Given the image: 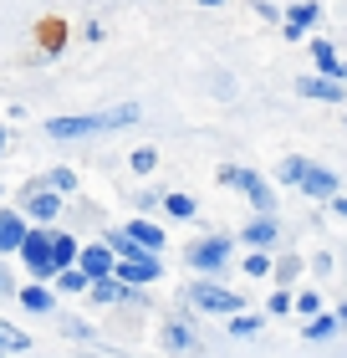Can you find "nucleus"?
<instances>
[{"instance_id": "22", "label": "nucleus", "mask_w": 347, "mask_h": 358, "mask_svg": "<svg viewBox=\"0 0 347 358\" xmlns=\"http://www.w3.org/2000/svg\"><path fill=\"white\" fill-rule=\"evenodd\" d=\"M52 282H57V292H92V276L82 271V266H67V271H57Z\"/></svg>"}, {"instance_id": "35", "label": "nucleus", "mask_w": 347, "mask_h": 358, "mask_svg": "<svg viewBox=\"0 0 347 358\" xmlns=\"http://www.w3.org/2000/svg\"><path fill=\"white\" fill-rule=\"evenodd\" d=\"M194 6H225V0H194Z\"/></svg>"}, {"instance_id": "36", "label": "nucleus", "mask_w": 347, "mask_h": 358, "mask_svg": "<svg viewBox=\"0 0 347 358\" xmlns=\"http://www.w3.org/2000/svg\"><path fill=\"white\" fill-rule=\"evenodd\" d=\"M0 154H6V128H0Z\"/></svg>"}, {"instance_id": "15", "label": "nucleus", "mask_w": 347, "mask_h": 358, "mask_svg": "<svg viewBox=\"0 0 347 358\" xmlns=\"http://www.w3.org/2000/svg\"><path fill=\"white\" fill-rule=\"evenodd\" d=\"M57 297H61V292H52V287H21V307H26V313H36V317L57 313Z\"/></svg>"}, {"instance_id": "9", "label": "nucleus", "mask_w": 347, "mask_h": 358, "mask_svg": "<svg viewBox=\"0 0 347 358\" xmlns=\"http://www.w3.org/2000/svg\"><path fill=\"white\" fill-rule=\"evenodd\" d=\"M26 236H31L26 210H0V256H21Z\"/></svg>"}, {"instance_id": "29", "label": "nucleus", "mask_w": 347, "mask_h": 358, "mask_svg": "<svg viewBox=\"0 0 347 358\" xmlns=\"http://www.w3.org/2000/svg\"><path fill=\"white\" fill-rule=\"evenodd\" d=\"M61 333H67V338H92V328L77 322V317H61Z\"/></svg>"}, {"instance_id": "16", "label": "nucleus", "mask_w": 347, "mask_h": 358, "mask_svg": "<svg viewBox=\"0 0 347 358\" xmlns=\"http://www.w3.org/2000/svg\"><path fill=\"white\" fill-rule=\"evenodd\" d=\"M311 57H317L322 77H337V83H347V62L332 52V41H311Z\"/></svg>"}, {"instance_id": "2", "label": "nucleus", "mask_w": 347, "mask_h": 358, "mask_svg": "<svg viewBox=\"0 0 347 358\" xmlns=\"http://www.w3.org/2000/svg\"><path fill=\"white\" fill-rule=\"evenodd\" d=\"M281 179L296 185L302 194H311V200H337V194H342V179L332 169L311 164V159H281Z\"/></svg>"}, {"instance_id": "19", "label": "nucleus", "mask_w": 347, "mask_h": 358, "mask_svg": "<svg viewBox=\"0 0 347 358\" xmlns=\"http://www.w3.org/2000/svg\"><path fill=\"white\" fill-rule=\"evenodd\" d=\"M163 348H169V353H189L194 348V333H189L184 317H174L169 328H163Z\"/></svg>"}, {"instance_id": "26", "label": "nucleus", "mask_w": 347, "mask_h": 358, "mask_svg": "<svg viewBox=\"0 0 347 358\" xmlns=\"http://www.w3.org/2000/svg\"><path fill=\"white\" fill-rule=\"evenodd\" d=\"M41 185H52V189H61V194H72V189H77V174H72V169H52V174L41 179Z\"/></svg>"}, {"instance_id": "28", "label": "nucleus", "mask_w": 347, "mask_h": 358, "mask_svg": "<svg viewBox=\"0 0 347 358\" xmlns=\"http://www.w3.org/2000/svg\"><path fill=\"white\" fill-rule=\"evenodd\" d=\"M322 313V297L317 292H302V297H296V317H317Z\"/></svg>"}, {"instance_id": "1", "label": "nucleus", "mask_w": 347, "mask_h": 358, "mask_svg": "<svg viewBox=\"0 0 347 358\" xmlns=\"http://www.w3.org/2000/svg\"><path fill=\"white\" fill-rule=\"evenodd\" d=\"M143 108L138 103H118V108H103V113H72V118H52L46 123V134L72 143V138H92V134H118V128L138 123Z\"/></svg>"}, {"instance_id": "27", "label": "nucleus", "mask_w": 347, "mask_h": 358, "mask_svg": "<svg viewBox=\"0 0 347 358\" xmlns=\"http://www.w3.org/2000/svg\"><path fill=\"white\" fill-rule=\"evenodd\" d=\"M245 276H271V251H251L245 256Z\"/></svg>"}, {"instance_id": "6", "label": "nucleus", "mask_w": 347, "mask_h": 358, "mask_svg": "<svg viewBox=\"0 0 347 358\" xmlns=\"http://www.w3.org/2000/svg\"><path fill=\"white\" fill-rule=\"evenodd\" d=\"M184 262L194 271H225L230 266V236H205V241H194V246L184 251Z\"/></svg>"}, {"instance_id": "24", "label": "nucleus", "mask_w": 347, "mask_h": 358, "mask_svg": "<svg viewBox=\"0 0 347 358\" xmlns=\"http://www.w3.org/2000/svg\"><path fill=\"white\" fill-rule=\"evenodd\" d=\"M256 333H260L256 313H235V317H230V338H256Z\"/></svg>"}, {"instance_id": "12", "label": "nucleus", "mask_w": 347, "mask_h": 358, "mask_svg": "<svg viewBox=\"0 0 347 358\" xmlns=\"http://www.w3.org/2000/svg\"><path fill=\"white\" fill-rule=\"evenodd\" d=\"M317 21H322V6H317V0H307V6L296 0V6L286 10V41H302V31H311Z\"/></svg>"}, {"instance_id": "21", "label": "nucleus", "mask_w": 347, "mask_h": 358, "mask_svg": "<svg viewBox=\"0 0 347 358\" xmlns=\"http://www.w3.org/2000/svg\"><path fill=\"white\" fill-rule=\"evenodd\" d=\"M26 348H31V333H21L15 322L0 317V353H26Z\"/></svg>"}, {"instance_id": "31", "label": "nucleus", "mask_w": 347, "mask_h": 358, "mask_svg": "<svg viewBox=\"0 0 347 358\" xmlns=\"http://www.w3.org/2000/svg\"><path fill=\"white\" fill-rule=\"evenodd\" d=\"M256 10H260V15H266V21H286V15H281V10L271 6V0H256Z\"/></svg>"}, {"instance_id": "8", "label": "nucleus", "mask_w": 347, "mask_h": 358, "mask_svg": "<svg viewBox=\"0 0 347 358\" xmlns=\"http://www.w3.org/2000/svg\"><path fill=\"white\" fill-rule=\"evenodd\" d=\"M26 220H36V225H52L57 215H61V189H52V185H36L26 194Z\"/></svg>"}, {"instance_id": "33", "label": "nucleus", "mask_w": 347, "mask_h": 358, "mask_svg": "<svg viewBox=\"0 0 347 358\" xmlns=\"http://www.w3.org/2000/svg\"><path fill=\"white\" fill-rule=\"evenodd\" d=\"M332 210H337V215L347 220V194H337V200H332Z\"/></svg>"}, {"instance_id": "30", "label": "nucleus", "mask_w": 347, "mask_h": 358, "mask_svg": "<svg viewBox=\"0 0 347 358\" xmlns=\"http://www.w3.org/2000/svg\"><path fill=\"white\" fill-rule=\"evenodd\" d=\"M296 271H302V262H296V256H286V262H281V266H276V276H281V287H286V282H291V276H296Z\"/></svg>"}, {"instance_id": "7", "label": "nucleus", "mask_w": 347, "mask_h": 358, "mask_svg": "<svg viewBox=\"0 0 347 358\" xmlns=\"http://www.w3.org/2000/svg\"><path fill=\"white\" fill-rule=\"evenodd\" d=\"M112 276H118V282H128V287H154L158 276H163V262H158L154 251H138V256H123Z\"/></svg>"}, {"instance_id": "11", "label": "nucleus", "mask_w": 347, "mask_h": 358, "mask_svg": "<svg viewBox=\"0 0 347 358\" xmlns=\"http://www.w3.org/2000/svg\"><path fill=\"white\" fill-rule=\"evenodd\" d=\"M77 266L97 282V276H112V271H118V256H112V246H82Z\"/></svg>"}, {"instance_id": "32", "label": "nucleus", "mask_w": 347, "mask_h": 358, "mask_svg": "<svg viewBox=\"0 0 347 358\" xmlns=\"http://www.w3.org/2000/svg\"><path fill=\"white\" fill-rule=\"evenodd\" d=\"M10 292H15V287H10V271L0 266V297H10Z\"/></svg>"}, {"instance_id": "18", "label": "nucleus", "mask_w": 347, "mask_h": 358, "mask_svg": "<svg viewBox=\"0 0 347 358\" xmlns=\"http://www.w3.org/2000/svg\"><path fill=\"white\" fill-rule=\"evenodd\" d=\"M337 328H342V322H337V313H317V317H307L302 338H307V343H327V338H332Z\"/></svg>"}, {"instance_id": "23", "label": "nucleus", "mask_w": 347, "mask_h": 358, "mask_svg": "<svg viewBox=\"0 0 347 358\" xmlns=\"http://www.w3.org/2000/svg\"><path fill=\"white\" fill-rule=\"evenodd\" d=\"M128 164H133V174H154L158 169V149H154V143H143V149L128 154Z\"/></svg>"}, {"instance_id": "17", "label": "nucleus", "mask_w": 347, "mask_h": 358, "mask_svg": "<svg viewBox=\"0 0 347 358\" xmlns=\"http://www.w3.org/2000/svg\"><path fill=\"white\" fill-rule=\"evenodd\" d=\"M123 231H128V236H133V241H138V246H143V251H154V256H158V246H163V231H158V225H154V220H143V215H133V220H128V225H123Z\"/></svg>"}, {"instance_id": "25", "label": "nucleus", "mask_w": 347, "mask_h": 358, "mask_svg": "<svg viewBox=\"0 0 347 358\" xmlns=\"http://www.w3.org/2000/svg\"><path fill=\"white\" fill-rule=\"evenodd\" d=\"M266 307H271V317H281V313H296V297H291V287H276Z\"/></svg>"}, {"instance_id": "4", "label": "nucleus", "mask_w": 347, "mask_h": 358, "mask_svg": "<svg viewBox=\"0 0 347 358\" xmlns=\"http://www.w3.org/2000/svg\"><path fill=\"white\" fill-rule=\"evenodd\" d=\"M220 185H225V189H240L245 200L256 205V215H276V189H271V185H266V179H260L256 169L225 164V169H220Z\"/></svg>"}, {"instance_id": "10", "label": "nucleus", "mask_w": 347, "mask_h": 358, "mask_svg": "<svg viewBox=\"0 0 347 358\" xmlns=\"http://www.w3.org/2000/svg\"><path fill=\"white\" fill-rule=\"evenodd\" d=\"M240 241H245V246H256V251H271L276 241H281V225H276V215H256V220L240 231Z\"/></svg>"}, {"instance_id": "5", "label": "nucleus", "mask_w": 347, "mask_h": 358, "mask_svg": "<svg viewBox=\"0 0 347 358\" xmlns=\"http://www.w3.org/2000/svg\"><path fill=\"white\" fill-rule=\"evenodd\" d=\"M189 302H194V307H205V313H225V317L245 313L240 292H230V287H220V282H194V287H189Z\"/></svg>"}, {"instance_id": "14", "label": "nucleus", "mask_w": 347, "mask_h": 358, "mask_svg": "<svg viewBox=\"0 0 347 358\" xmlns=\"http://www.w3.org/2000/svg\"><path fill=\"white\" fill-rule=\"evenodd\" d=\"M128 292H133V287H128V282H118V276H97L87 297H92L97 307H108V302H128Z\"/></svg>"}, {"instance_id": "13", "label": "nucleus", "mask_w": 347, "mask_h": 358, "mask_svg": "<svg viewBox=\"0 0 347 358\" xmlns=\"http://www.w3.org/2000/svg\"><path fill=\"white\" fill-rule=\"evenodd\" d=\"M296 92L302 97H311V103H342V83L337 77H302V83H296Z\"/></svg>"}, {"instance_id": "34", "label": "nucleus", "mask_w": 347, "mask_h": 358, "mask_svg": "<svg viewBox=\"0 0 347 358\" xmlns=\"http://www.w3.org/2000/svg\"><path fill=\"white\" fill-rule=\"evenodd\" d=\"M337 322H342V328H347V302H342V307H337Z\"/></svg>"}, {"instance_id": "3", "label": "nucleus", "mask_w": 347, "mask_h": 358, "mask_svg": "<svg viewBox=\"0 0 347 358\" xmlns=\"http://www.w3.org/2000/svg\"><path fill=\"white\" fill-rule=\"evenodd\" d=\"M21 262H26V271L36 276V282H52V276L61 271V262H57V225H41V231L26 236Z\"/></svg>"}, {"instance_id": "20", "label": "nucleus", "mask_w": 347, "mask_h": 358, "mask_svg": "<svg viewBox=\"0 0 347 358\" xmlns=\"http://www.w3.org/2000/svg\"><path fill=\"white\" fill-rule=\"evenodd\" d=\"M163 210H169L174 220H194V215H200L194 194H184V189H169V194H163Z\"/></svg>"}]
</instances>
